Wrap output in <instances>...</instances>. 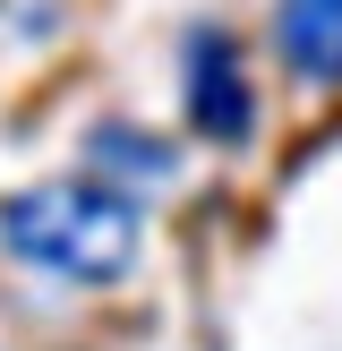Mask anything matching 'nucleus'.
I'll return each mask as SVG.
<instances>
[{
  "instance_id": "obj_1",
  "label": "nucleus",
  "mask_w": 342,
  "mask_h": 351,
  "mask_svg": "<svg viewBox=\"0 0 342 351\" xmlns=\"http://www.w3.org/2000/svg\"><path fill=\"white\" fill-rule=\"evenodd\" d=\"M146 249V215L120 180H34L0 197V257H17L26 274H51V283L103 291L137 266Z\"/></svg>"
},
{
  "instance_id": "obj_2",
  "label": "nucleus",
  "mask_w": 342,
  "mask_h": 351,
  "mask_svg": "<svg viewBox=\"0 0 342 351\" xmlns=\"http://www.w3.org/2000/svg\"><path fill=\"white\" fill-rule=\"evenodd\" d=\"M180 86H188V129H197L205 146H248V137H256V77H248L239 34H222V26H188Z\"/></svg>"
},
{
  "instance_id": "obj_3",
  "label": "nucleus",
  "mask_w": 342,
  "mask_h": 351,
  "mask_svg": "<svg viewBox=\"0 0 342 351\" xmlns=\"http://www.w3.org/2000/svg\"><path fill=\"white\" fill-rule=\"evenodd\" d=\"M274 51L300 86H342V0H274Z\"/></svg>"
},
{
  "instance_id": "obj_4",
  "label": "nucleus",
  "mask_w": 342,
  "mask_h": 351,
  "mask_svg": "<svg viewBox=\"0 0 342 351\" xmlns=\"http://www.w3.org/2000/svg\"><path fill=\"white\" fill-rule=\"evenodd\" d=\"M86 163H94L103 180H120L129 197H137V180H171V146H154V137L120 129V120H111V129H94V137H86Z\"/></svg>"
}]
</instances>
